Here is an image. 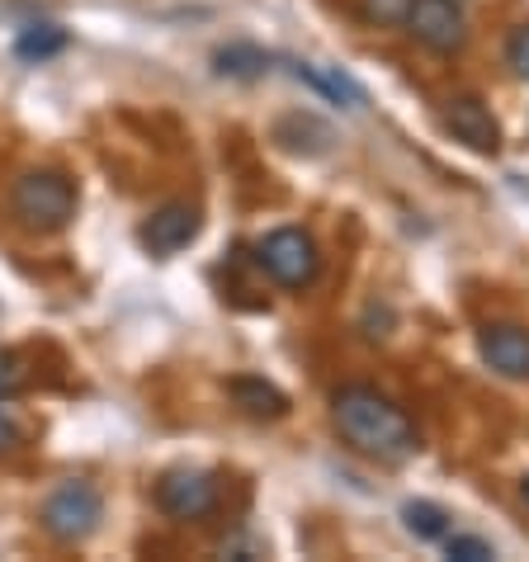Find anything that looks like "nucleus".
<instances>
[{
    "mask_svg": "<svg viewBox=\"0 0 529 562\" xmlns=\"http://www.w3.org/2000/svg\"><path fill=\"white\" fill-rule=\"evenodd\" d=\"M331 420L354 454L373 463H407L416 454V426L393 397L369 383H346L331 397Z\"/></svg>",
    "mask_w": 529,
    "mask_h": 562,
    "instance_id": "obj_1",
    "label": "nucleus"
},
{
    "mask_svg": "<svg viewBox=\"0 0 529 562\" xmlns=\"http://www.w3.org/2000/svg\"><path fill=\"white\" fill-rule=\"evenodd\" d=\"M10 209L29 232H61L76 217V184L61 170H24L10 190Z\"/></svg>",
    "mask_w": 529,
    "mask_h": 562,
    "instance_id": "obj_2",
    "label": "nucleus"
},
{
    "mask_svg": "<svg viewBox=\"0 0 529 562\" xmlns=\"http://www.w3.org/2000/svg\"><path fill=\"white\" fill-rule=\"evenodd\" d=\"M38 520L48 529V539H57V543H86L104 520V496H100L95 482L71 477V482H61V487L48 492Z\"/></svg>",
    "mask_w": 529,
    "mask_h": 562,
    "instance_id": "obj_3",
    "label": "nucleus"
},
{
    "mask_svg": "<svg viewBox=\"0 0 529 562\" xmlns=\"http://www.w3.org/2000/svg\"><path fill=\"white\" fill-rule=\"evenodd\" d=\"M256 256H260V270L270 274L279 289H307L322 270L317 241L307 237L303 227H274L270 237L256 246Z\"/></svg>",
    "mask_w": 529,
    "mask_h": 562,
    "instance_id": "obj_4",
    "label": "nucleus"
},
{
    "mask_svg": "<svg viewBox=\"0 0 529 562\" xmlns=\"http://www.w3.org/2000/svg\"><path fill=\"white\" fill-rule=\"evenodd\" d=\"M402 29H407L421 48L440 53V57L459 53L463 43H469V14H463L459 0H412Z\"/></svg>",
    "mask_w": 529,
    "mask_h": 562,
    "instance_id": "obj_5",
    "label": "nucleus"
},
{
    "mask_svg": "<svg viewBox=\"0 0 529 562\" xmlns=\"http://www.w3.org/2000/svg\"><path fill=\"white\" fill-rule=\"evenodd\" d=\"M157 506L180 525L204 520V515H213V506H217V482H213V473H204V468H176V473H166L157 482Z\"/></svg>",
    "mask_w": 529,
    "mask_h": 562,
    "instance_id": "obj_6",
    "label": "nucleus"
},
{
    "mask_svg": "<svg viewBox=\"0 0 529 562\" xmlns=\"http://www.w3.org/2000/svg\"><path fill=\"white\" fill-rule=\"evenodd\" d=\"M440 119H444V128L454 133V143H463L469 151H477V156H496V151H502V123L492 119V109L482 104L477 95L444 100Z\"/></svg>",
    "mask_w": 529,
    "mask_h": 562,
    "instance_id": "obj_7",
    "label": "nucleus"
},
{
    "mask_svg": "<svg viewBox=\"0 0 529 562\" xmlns=\"http://www.w3.org/2000/svg\"><path fill=\"white\" fill-rule=\"evenodd\" d=\"M199 227H204V213H199L194 204H184V199H176V204H161L147 217L143 232H137V241H143L151 256L166 260V256H180L184 246L199 237Z\"/></svg>",
    "mask_w": 529,
    "mask_h": 562,
    "instance_id": "obj_8",
    "label": "nucleus"
},
{
    "mask_svg": "<svg viewBox=\"0 0 529 562\" xmlns=\"http://www.w3.org/2000/svg\"><path fill=\"white\" fill-rule=\"evenodd\" d=\"M477 355H482V364H487L492 373L525 383V379H529V326H520V322L482 326Z\"/></svg>",
    "mask_w": 529,
    "mask_h": 562,
    "instance_id": "obj_9",
    "label": "nucleus"
},
{
    "mask_svg": "<svg viewBox=\"0 0 529 562\" xmlns=\"http://www.w3.org/2000/svg\"><path fill=\"white\" fill-rule=\"evenodd\" d=\"M289 71H293V81H307L317 90V95H326L331 104L340 109H364V90L350 81L340 67H317V61H289Z\"/></svg>",
    "mask_w": 529,
    "mask_h": 562,
    "instance_id": "obj_10",
    "label": "nucleus"
},
{
    "mask_svg": "<svg viewBox=\"0 0 529 562\" xmlns=\"http://www.w3.org/2000/svg\"><path fill=\"white\" fill-rule=\"evenodd\" d=\"M227 393H232V402H237L246 416H256V420H279V416H289V397L279 393L274 383H264V379H232Z\"/></svg>",
    "mask_w": 529,
    "mask_h": 562,
    "instance_id": "obj_11",
    "label": "nucleus"
},
{
    "mask_svg": "<svg viewBox=\"0 0 529 562\" xmlns=\"http://www.w3.org/2000/svg\"><path fill=\"white\" fill-rule=\"evenodd\" d=\"M270 53L256 48V43H232V48H217L213 53V71L217 76H232V81H260L270 71Z\"/></svg>",
    "mask_w": 529,
    "mask_h": 562,
    "instance_id": "obj_12",
    "label": "nucleus"
},
{
    "mask_svg": "<svg viewBox=\"0 0 529 562\" xmlns=\"http://www.w3.org/2000/svg\"><path fill=\"white\" fill-rule=\"evenodd\" d=\"M71 43L67 29H57V24H34V29H24L20 38H14V57H24V61H48L57 57L61 48Z\"/></svg>",
    "mask_w": 529,
    "mask_h": 562,
    "instance_id": "obj_13",
    "label": "nucleus"
},
{
    "mask_svg": "<svg viewBox=\"0 0 529 562\" xmlns=\"http://www.w3.org/2000/svg\"><path fill=\"white\" fill-rule=\"evenodd\" d=\"M402 525H407V535H416L421 543H440L449 535V510L435 506V502H407L402 506Z\"/></svg>",
    "mask_w": 529,
    "mask_h": 562,
    "instance_id": "obj_14",
    "label": "nucleus"
},
{
    "mask_svg": "<svg viewBox=\"0 0 529 562\" xmlns=\"http://www.w3.org/2000/svg\"><path fill=\"white\" fill-rule=\"evenodd\" d=\"M440 543H444V553L454 558V562H492L496 558L492 543L477 539V535H444Z\"/></svg>",
    "mask_w": 529,
    "mask_h": 562,
    "instance_id": "obj_15",
    "label": "nucleus"
},
{
    "mask_svg": "<svg viewBox=\"0 0 529 562\" xmlns=\"http://www.w3.org/2000/svg\"><path fill=\"white\" fill-rule=\"evenodd\" d=\"M506 67L516 71L520 81H529V24L510 29V38H506Z\"/></svg>",
    "mask_w": 529,
    "mask_h": 562,
    "instance_id": "obj_16",
    "label": "nucleus"
},
{
    "mask_svg": "<svg viewBox=\"0 0 529 562\" xmlns=\"http://www.w3.org/2000/svg\"><path fill=\"white\" fill-rule=\"evenodd\" d=\"M407 5H412V0H360V10H364L369 24H402V20H407Z\"/></svg>",
    "mask_w": 529,
    "mask_h": 562,
    "instance_id": "obj_17",
    "label": "nucleus"
},
{
    "mask_svg": "<svg viewBox=\"0 0 529 562\" xmlns=\"http://www.w3.org/2000/svg\"><path fill=\"white\" fill-rule=\"evenodd\" d=\"M24 435H20V420L10 416V407H5V397H0V454H10L14 445H20Z\"/></svg>",
    "mask_w": 529,
    "mask_h": 562,
    "instance_id": "obj_18",
    "label": "nucleus"
},
{
    "mask_svg": "<svg viewBox=\"0 0 529 562\" xmlns=\"http://www.w3.org/2000/svg\"><path fill=\"white\" fill-rule=\"evenodd\" d=\"M24 387V373H20V364H14L10 355H0V397H14Z\"/></svg>",
    "mask_w": 529,
    "mask_h": 562,
    "instance_id": "obj_19",
    "label": "nucleus"
},
{
    "mask_svg": "<svg viewBox=\"0 0 529 562\" xmlns=\"http://www.w3.org/2000/svg\"><path fill=\"white\" fill-rule=\"evenodd\" d=\"M525 496H529V477H525Z\"/></svg>",
    "mask_w": 529,
    "mask_h": 562,
    "instance_id": "obj_20",
    "label": "nucleus"
}]
</instances>
